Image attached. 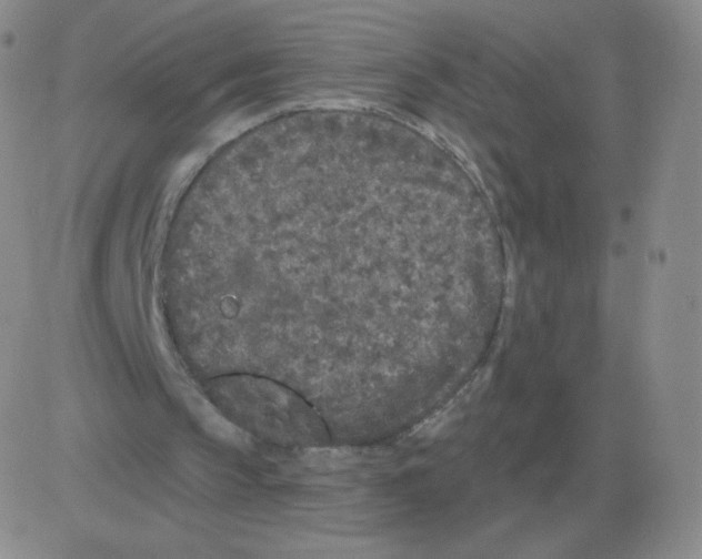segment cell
<instances>
[{
	"mask_svg": "<svg viewBox=\"0 0 702 559\" xmlns=\"http://www.w3.org/2000/svg\"><path fill=\"white\" fill-rule=\"evenodd\" d=\"M203 386L222 415L265 443L297 448L329 441L328 428L313 406L279 380L228 373L207 378Z\"/></svg>",
	"mask_w": 702,
	"mask_h": 559,
	"instance_id": "obj_2",
	"label": "cell"
},
{
	"mask_svg": "<svg viewBox=\"0 0 702 559\" xmlns=\"http://www.w3.org/2000/svg\"><path fill=\"white\" fill-rule=\"evenodd\" d=\"M441 200L435 175L388 140L283 133L239 190L214 292L249 326L308 305H394L438 244Z\"/></svg>",
	"mask_w": 702,
	"mask_h": 559,
	"instance_id": "obj_1",
	"label": "cell"
}]
</instances>
